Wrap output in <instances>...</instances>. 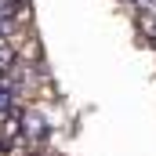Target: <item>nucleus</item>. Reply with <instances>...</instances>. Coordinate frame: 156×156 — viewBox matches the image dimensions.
<instances>
[{
	"instance_id": "5",
	"label": "nucleus",
	"mask_w": 156,
	"mask_h": 156,
	"mask_svg": "<svg viewBox=\"0 0 156 156\" xmlns=\"http://www.w3.org/2000/svg\"><path fill=\"white\" fill-rule=\"evenodd\" d=\"M33 153V145L22 138V134H15L11 142H4V156H29Z\"/></svg>"
},
{
	"instance_id": "10",
	"label": "nucleus",
	"mask_w": 156,
	"mask_h": 156,
	"mask_svg": "<svg viewBox=\"0 0 156 156\" xmlns=\"http://www.w3.org/2000/svg\"><path fill=\"white\" fill-rule=\"evenodd\" d=\"M29 156H44V153H37V149H33V153H29Z\"/></svg>"
},
{
	"instance_id": "4",
	"label": "nucleus",
	"mask_w": 156,
	"mask_h": 156,
	"mask_svg": "<svg viewBox=\"0 0 156 156\" xmlns=\"http://www.w3.org/2000/svg\"><path fill=\"white\" fill-rule=\"evenodd\" d=\"M15 134H18V109L0 113V142H11Z\"/></svg>"
},
{
	"instance_id": "2",
	"label": "nucleus",
	"mask_w": 156,
	"mask_h": 156,
	"mask_svg": "<svg viewBox=\"0 0 156 156\" xmlns=\"http://www.w3.org/2000/svg\"><path fill=\"white\" fill-rule=\"evenodd\" d=\"M15 58L18 62H44V47H40V37L33 29H22L18 40H15Z\"/></svg>"
},
{
	"instance_id": "9",
	"label": "nucleus",
	"mask_w": 156,
	"mask_h": 156,
	"mask_svg": "<svg viewBox=\"0 0 156 156\" xmlns=\"http://www.w3.org/2000/svg\"><path fill=\"white\" fill-rule=\"evenodd\" d=\"M149 44H153V51H156V37H149Z\"/></svg>"
},
{
	"instance_id": "11",
	"label": "nucleus",
	"mask_w": 156,
	"mask_h": 156,
	"mask_svg": "<svg viewBox=\"0 0 156 156\" xmlns=\"http://www.w3.org/2000/svg\"><path fill=\"white\" fill-rule=\"evenodd\" d=\"M123 4H127V7H131V4H134V0H123Z\"/></svg>"
},
{
	"instance_id": "6",
	"label": "nucleus",
	"mask_w": 156,
	"mask_h": 156,
	"mask_svg": "<svg viewBox=\"0 0 156 156\" xmlns=\"http://www.w3.org/2000/svg\"><path fill=\"white\" fill-rule=\"evenodd\" d=\"M134 18H138V29L145 37H156V11H134Z\"/></svg>"
},
{
	"instance_id": "7",
	"label": "nucleus",
	"mask_w": 156,
	"mask_h": 156,
	"mask_svg": "<svg viewBox=\"0 0 156 156\" xmlns=\"http://www.w3.org/2000/svg\"><path fill=\"white\" fill-rule=\"evenodd\" d=\"M11 66H15V47L7 37H0V73H7Z\"/></svg>"
},
{
	"instance_id": "8",
	"label": "nucleus",
	"mask_w": 156,
	"mask_h": 156,
	"mask_svg": "<svg viewBox=\"0 0 156 156\" xmlns=\"http://www.w3.org/2000/svg\"><path fill=\"white\" fill-rule=\"evenodd\" d=\"M7 4H11V7H15V4H26V0H7Z\"/></svg>"
},
{
	"instance_id": "1",
	"label": "nucleus",
	"mask_w": 156,
	"mask_h": 156,
	"mask_svg": "<svg viewBox=\"0 0 156 156\" xmlns=\"http://www.w3.org/2000/svg\"><path fill=\"white\" fill-rule=\"evenodd\" d=\"M18 134L37 149V153H47L44 149V138H47V120L40 113L37 105H26V109H18Z\"/></svg>"
},
{
	"instance_id": "3",
	"label": "nucleus",
	"mask_w": 156,
	"mask_h": 156,
	"mask_svg": "<svg viewBox=\"0 0 156 156\" xmlns=\"http://www.w3.org/2000/svg\"><path fill=\"white\" fill-rule=\"evenodd\" d=\"M11 18H15V26H18V29H33V22H37L33 4H29V0H26V4H15V7H11Z\"/></svg>"
}]
</instances>
